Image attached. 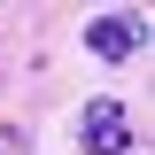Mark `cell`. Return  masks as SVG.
Masks as SVG:
<instances>
[{
	"instance_id": "2",
	"label": "cell",
	"mask_w": 155,
	"mask_h": 155,
	"mask_svg": "<svg viewBox=\"0 0 155 155\" xmlns=\"http://www.w3.org/2000/svg\"><path fill=\"white\" fill-rule=\"evenodd\" d=\"M85 47H93L101 62L140 54V47H147V16H140V8H109V16H93V23H85Z\"/></svg>"
},
{
	"instance_id": "1",
	"label": "cell",
	"mask_w": 155,
	"mask_h": 155,
	"mask_svg": "<svg viewBox=\"0 0 155 155\" xmlns=\"http://www.w3.org/2000/svg\"><path fill=\"white\" fill-rule=\"evenodd\" d=\"M78 140H85V155H132V109L124 101H85L78 109Z\"/></svg>"
}]
</instances>
